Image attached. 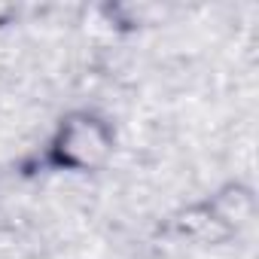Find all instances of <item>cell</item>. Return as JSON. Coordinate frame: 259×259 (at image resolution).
I'll return each mask as SVG.
<instances>
[{
  "mask_svg": "<svg viewBox=\"0 0 259 259\" xmlns=\"http://www.w3.org/2000/svg\"><path fill=\"white\" fill-rule=\"evenodd\" d=\"M113 153L110 125L92 113L67 116L49 144L46 162L58 171H95Z\"/></svg>",
  "mask_w": 259,
  "mask_h": 259,
  "instance_id": "cell-1",
  "label": "cell"
}]
</instances>
